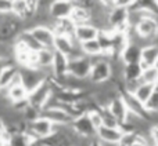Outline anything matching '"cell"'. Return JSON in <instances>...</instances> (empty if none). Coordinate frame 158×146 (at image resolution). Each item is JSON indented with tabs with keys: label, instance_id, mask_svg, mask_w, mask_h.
Returning a JSON list of instances; mask_svg holds the SVG:
<instances>
[{
	"label": "cell",
	"instance_id": "cell-1",
	"mask_svg": "<svg viewBox=\"0 0 158 146\" xmlns=\"http://www.w3.org/2000/svg\"><path fill=\"white\" fill-rule=\"evenodd\" d=\"M58 88H60V86H58L52 77L46 79V80L42 84H39L36 88H33L32 91L28 92V103L42 112V109L44 108L47 101L50 99V97H52Z\"/></svg>",
	"mask_w": 158,
	"mask_h": 146
},
{
	"label": "cell",
	"instance_id": "cell-2",
	"mask_svg": "<svg viewBox=\"0 0 158 146\" xmlns=\"http://www.w3.org/2000/svg\"><path fill=\"white\" fill-rule=\"evenodd\" d=\"M92 60V69H90L89 81L93 84H101L106 83L111 79V65L110 60L106 55H100Z\"/></svg>",
	"mask_w": 158,
	"mask_h": 146
},
{
	"label": "cell",
	"instance_id": "cell-3",
	"mask_svg": "<svg viewBox=\"0 0 158 146\" xmlns=\"http://www.w3.org/2000/svg\"><path fill=\"white\" fill-rule=\"evenodd\" d=\"M56 130V125L50 120L44 119L43 116H39L36 120L31 123H27L25 134L29 136L32 141H40L47 136H50Z\"/></svg>",
	"mask_w": 158,
	"mask_h": 146
},
{
	"label": "cell",
	"instance_id": "cell-4",
	"mask_svg": "<svg viewBox=\"0 0 158 146\" xmlns=\"http://www.w3.org/2000/svg\"><path fill=\"white\" fill-rule=\"evenodd\" d=\"M137 36L140 39L150 44L154 37L158 35V18L154 15H146L139 21V24L135 26Z\"/></svg>",
	"mask_w": 158,
	"mask_h": 146
},
{
	"label": "cell",
	"instance_id": "cell-5",
	"mask_svg": "<svg viewBox=\"0 0 158 146\" xmlns=\"http://www.w3.org/2000/svg\"><path fill=\"white\" fill-rule=\"evenodd\" d=\"M19 69V76H21V81L22 86L28 90V92L32 91L33 88L42 84L46 79H49L44 75L43 71L33 66H24V68H18Z\"/></svg>",
	"mask_w": 158,
	"mask_h": 146
},
{
	"label": "cell",
	"instance_id": "cell-6",
	"mask_svg": "<svg viewBox=\"0 0 158 146\" xmlns=\"http://www.w3.org/2000/svg\"><path fill=\"white\" fill-rule=\"evenodd\" d=\"M128 15H129V8L122 7V6H114L108 13L110 29L117 30V32H126V29L129 28Z\"/></svg>",
	"mask_w": 158,
	"mask_h": 146
},
{
	"label": "cell",
	"instance_id": "cell-7",
	"mask_svg": "<svg viewBox=\"0 0 158 146\" xmlns=\"http://www.w3.org/2000/svg\"><path fill=\"white\" fill-rule=\"evenodd\" d=\"M90 69H92V60L87 57H79L69 60L68 75L75 76L78 79H89Z\"/></svg>",
	"mask_w": 158,
	"mask_h": 146
},
{
	"label": "cell",
	"instance_id": "cell-8",
	"mask_svg": "<svg viewBox=\"0 0 158 146\" xmlns=\"http://www.w3.org/2000/svg\"><path fill=\"white\" fill-rule=\"evenodd\" d=\"M72 130L79 136H85V138H96V128L93 127L92 121H90L87 113H82L77 116L71 123Z\"/></svg>",
	"mask_w": 158,
	"mask_h": 146
},
{
	"label": "cell",
	"instance_id": "cell-9",
	"mask_svg": "<svg viewBox=\"0 0 158 146\" xmlns=\"http://www.w3.org/2000/svg\"><path fill=\"white\" fill-rule=\"evenodd\" d=\"M40 116L44 119L50 120L54 125H68L72 123L74 117L63 108H50V109H42Z\"/></svg>",
	"mask_w": 158,
	"mask_h": 146
},
{
	"label": "cell",
	"instance_id": "cell-10",
	"mask_svg": "<svg viewBox=\"0 0 158 146\" xmlns=\"http://www.w3.org/2000/svg\"><path fill=\"white\" fill-rule=\"evenodd\" d=\"M75 4L71 0H56L50 4L49 14L54 21H60V19H67L71 17V13L74 10Z\"/></svg>",
	"mask_w": 158,
	"mask_h": 146
},
{
	"label": "cell",
	"instance_id": "cell-11",
	"mask_svg": "<svg viewBox=\"0 0 158 146\" xmlns=\"http://www.w3.org/2000/svg\"><path fill=\"white\" fill-rule=\"evenodd\" d=\"M31 35L35 37V40L40 44L42 48H53L54 46L56 35L52 28L49 26H35L29 30Z\"/></svg>",
	"mask_w": 158,
	"mask_h": 146
},
{
	"label": "cell",
	"instance_id": "cell-12",
	"mask_svg": "<svg viewBox=\"0 0 158 146\" xmlns=\"http://www.w3.org/2000/svg\"><path fill=\"white\" fill-rule=\"evenodd\" d=\"M122 135H123L122 130L117 128V127H106V125H101V127L96 131V138H97L101 144H119Z\"/></svg>",
	"mask_w": 158,
	"mask_h": 146
},
{
	"label": "cell",
	"instance_id": "cell-13",
	"mask_svg": "<svg viewBox=\"0 0 158 146\" xmlns=\"http://www.w3.org/2000/svg\"><path fill=\"white\" fill-rule=\"evenodd\" d=\"M121 95H122L123 101H125V103H126V108H128V110L131 112V113L143 117V119L150 120V114H148V112H147V109H146L144 103H142L139 99H136L133 94L123 91V92H121Z\"/></svg>",
	"mask_w": 158,
	"mask_h": 146
},
{
	"label": "cell",
	"instance_id": "cell-14",
	"mask_svg": "<svg viewBox=\"0 0 158 146\" xmlns=\"http://www.w3.org/2000/svg\"><path fill=\"white\" fill-rule=\"evenodd\" d=\"M98 32L100 30L92 24H83V25H77L74 30V40L78 43H83V41L94 40L97 39Z\"/></svg>",
	"mask_w": 158,
	"mask_h": 146
},
{
	"label": "cell",
	"instance_id": "cell-15",
	"mask_svg": "<svg viewBox=\"0 0 158 146\" xmlns=\"http://www.w3.org/2000/svg\"><path fill=\"white\" fill-rule=\"evenodd\" d=\"M140 55H142V47L133 43H128L118 57L125 65H128V63H140Z\"/></svg>",
	"mask_w": 158,
	"mask_h": 146
},
{
	"label": "cell",
	"instance_id": "cell-16",
	"mask_svg": "<svg viewBox=\"0 0 158 146\" xmlns=\"http://www.w3.org/2000/svg\"><path fill=\"white\" fill-rule=\"evenodd\" d=\"M107 109L111 112V114L119 123L125 121L126 116H128V113H129L128 108H126V103H125V101H123V98H122V95H121V94L117 95V97H115L114 99L110 102V105L107 106Z\"/></svg>",
	"mask_w": 158,
	"mask_h": 146
},
{
	"label": "cell",
	"instance_id": "cell-17",
	"mask_svg": "<svg viewBox=\"0 0 158 146\" xmlns=\"http://www.w3.org/2000/svg\"><path fill=\"white\" fill-rule=\"evenodd\" d=\"M68 63L69 60L67 55L54 51V58H53V63H52L53 79H60L63 76H65L68 73Z\"/></svg>",
	"mask_w": 158,
	"mask_h": 146
},
{
	"label": "cell",
	"instance_id": "cell-18",
	"mask_svg": "<svg viewBox=\"0 0 158 146\" xmlns=\"http://www.w3.org/2000/svg\"><path fill=\"white\" fill-rule=\"evenodd\" d=\"M18 66L15 63H7L0 72V92H6L7 88L11 86L13 80L18 75Z\"/></svg>",
	"mask_w": 158,
	"mask_h": 146
},
{
	"label": "cell",
	"instance_id": "cell-19",
	"mask_svg": "<svg viewBox=\"0 0 158 146\" xmlns=\"http://www.w3.org/2000/svg\"><path fill=\"white\" fill-rule=\"evenodd\" d=\"M158 60V48L153 43L147 44V46L142 47V55H140V65L143 69L150 68V66L156 65Z\"/></svg>",
	"mask_w": 158,
	"mask_h": 146
},
{
	"label": "cell",
	"instance_id": "cell-20",
	"mask_svg": "<svg viewBox=\"0 0 158 146\" xmlns=\"http://www.w3.org/2000/svg\"><path fill=\"white\" fill-rule=\"evenodd\" d=\"M132 11H142L158 18V0H135L129 7Z\"/></svg>",
	"mask_w": 158,
	"mask_h": 146
},
{
	"label": "cell",
	"instance_id": "cell-21",
	"mask_svg": "<svg viewBox=\"0 0 158 146\" xmlns=\"http://www.w3.org/2000/svg\"><path fill=\"white\" fill-rule=\"evenodd\" d=\"M52 29L56 36H67V37H74L75 24L69 18L54 21L52 25Z\"/></svg>",
	"mask_w": 158,
	"mask_h": 146
},
{
	"label": "cell",
	"instance_id": "cell-22",
	"mask_svg": "<svg viewBox=\"0 0 158 146\" xmlns=\"http://www.w3.org/2000/svg\"><path fill=\"white\" fill-rule=\"evenodd\" d=\"M6 97H7V99L11 102V105H13V103L22 102V101H28V90L22 86V83L14 84L10 88H7Z\"/></svg>",
	"mask_w": 158,
	"mask_h": 146
},
{
	"label": "cell",
	"instance_id": "cell-23",
	"mask_svg": "<svg viewBox=\"0 0 158 146\" xmlns=\"http://www.w3.org/2000/svg\"><path fill=\"white\" fill-rule=\"evenodd\" d=\"M42 146H72V142L65 134L56 130L50 136L38 141Z\"/></svg>",
	"mask_w": 158,
	"mask_h": 146
},
{
	"label": "cell",
	"instance_id": "cell-24",
	"mask_svg": "<svg viewBox=\"0 0 158 146\" xmlns=\"http://www.w3.org/2000/svg\"><path fill=\"white\" fill-rule=\"evenodd\" d=\"M77 41L74 40V37H67V36H56L54 39V46H53V50L60 54H64L68 57L71 54L72 48H74V44Z\"/></svg>",
	"mask_w": 158,
	"mask_h": 146
},
{
	"label": "cell",
	"instance_id": "cell-25",
	"mask_svg": "<svg viewBox=\"0 0 158 146\" xmlns=\"http://www.w3.org/2000/svg\"><path fill=\"white\" fill-rule=\"evenodd\" d=\"M72 22L77 25H83V24H90V19H92V14H90V10L86 7H81V6H75L74 10L71 13V17H69Z\"/></svg>",
	"mask_w": 158,
	"mask_h": 146
},
{
	"label": "cell",
	"instance_id": "cell-26",
	"mask_svg": "<svg viewBox=\"0 0 158 146\" xmlns=\"http://www.w3.org/2000/svg\"><path fill=\"white\" fill-rule=\"evenodd\" d=\"M142 72H143V68L140 63H128V65H125L122 72V83L140 80Z\"/></svg>",
	"mask_w": 158,
	"mask_h": 146
},
{
	"label": "cell",
	"instance_id": "cell-27",
	"mask_svg": "<svg viewBox=\"0 0 158 146\" xmlns=\"http://www.w3.org/2000/svg\"><path fill=\"white\" fill-rule=\"evenodd\" d=\"M79 44H81L82 52H83L85 57L96 58V57L103 55V50H101V46L97 41V39H94V40H89V41H83V43H79Z\"/></svg>",
	"mask_w": 158,
	"mask_h": 146
},
{
	"label": "cell",
	"instance_id": "cell-28",
	"mask_svg": "<svg viewBox=\"0 0 158 146\" xmlns=\"http://www.w3.org/2000/svg\"><path fill=\"white\" fill-rule=\"evenodd\" d=\"M153 91H154V86H153V84L140 83L139 86H137V88L135 90L132 94H133L135 98H136V99H139L142 103H146L148 99H150Z\"/></svg>",
	"mask_w": 158,
	"mask_h": 146
},
{
	"label": "cell",
	"instance_id": "cell-29",
	"mask_svg": "<svg viewBox=\"0 0 158 146\" xmlns=\"http://www.w3.org/2000/svg\"><path fill=\"white\" fill-rule=\"evenodd\" d=\"M32 139L25 133H11L8 134V146H31Z\"/></svg>",
	"mask_w": 158,
	"mask_h": 146
},
{
	"label": "cell",
	"instance_id": "cell-30",
	"mask_svg": "<svg viewBox=\"0 0 158 146\" xmlns=\"http://www.w3.org/2000/svg\"><path fill=\"white\" fill-rule=\"evenodd\" d=\"M140 80H142V83H147V84L156 86L158 83V69L156 66H150V68L143 69Z\"/></svg>",
	"mask_w": 158,
	"mask_h": 146
},
{
	"label": "cell",
	"instance_id": "cell-31",
	"mask_svg": "<svg viewBox=\"0 0 158 146\" xmlns=\"http://www.w3.org/2000/svg\"><path fill=\"white\" fill-rule=\"evenodd\" d=\"M100 113H101V119H103V125H106V127H117V128H119L121 123L118 121L114 116H112L111 112H110L107 108H100Z\"/></svg>",
	"mask_w": 158,
	"mask_h": 146
},
{
	"label": "cell",
	"instance_id": "cell-32",
	"mask_svg": "<svg viewBox=\"0 0 158 146\" xmlns=\"http://www.w3.org/2000/svg\"><path fill=\"white\" fill-rule=\"evenodd\" d=\"M146 109H147L148 114H153V113H158V83L154 86V91L151 94L150 99L144 103Z\"/></svg>",
	"mask_w": 158,
	"mask_h": 146
},
{
	"label": "cell",
	"instance_id": "cell-33",
	"mask_svg": "<svg viewBox=\"0 0 158 146\" xmlns=\"http://www.w3.org/2000/svg\"><path fill=\"white\" fill-rule=\"evenodd\" d=\"M87 116H89L90 121H92L93 127L96 128V131L103 125V119H101V113H100V108H94L92 110L87 112Z\"/></svg>",
	"mask_w": 158,
	"mask_h": 146
},
{
	"label": "cell",
	"instance_id": "cell-34",
	"mask_svg": "<svg viewBox=\"0 0 158 146\" xmlns=\"http://www.w3.org/2000/svg\"><path fill=\"white\" fill-rule=\"evenodd\" d=\"M150 142L153 146H158V124H153L150 130Z\"/></svg>",
	"mask_w": 158,
	"mask_h": 146
},
{
	"label": "cell",
	"instance_id": "cell-35",
	"mask_svg": "<svg viewBox=\"0 0 158 146\" xmlns=\"http://www.w3.org/2000/svg\"><path fill=\"white\" fill-rule=\"evenodd\" d=\"M11 13V0H0V14L6 15V14Z\"/></svg>",
	"mask_w": 158,
	"mask_h": 146
},
{
	"label": "cell",
	"instance_id": "cell-36",
	"mask_svg": "<svg viewBox=\"0 0 158 146\" xmlns=\"http://www.w3.org/2000/svg\"><path fill=\"white\" fill-rule=\"evenodd\" d=\"M8 139V133H7V127L3 123V120L0 119V141H7Z\"/></svg>",
	"mask_w": 158,
	"mask_h": 146
},
{
	"label": "cell",
	"instance_id": "cell-37",
	"mask_svg": "<svg viewBox=\"0 0 158 146\" xmlns=\"http://www.w3.org/2000/svg\"><path fill=\"white\" fill-rule=\"evenodd\" d=\"M56 0H38V8H42V10H49L50 4Z\"/></svg>",
	"mask_w": 158,
	"mask_h": 146
},
{
	"label": "cell",
	"instance_id": "cell-38",
	"mask_svg": "<svg viewBox=\"0 0 158 146\" xmlns=\"http://www.w3.org/2000/svg\"><path fill=\"white\" fill-rule=\"evenodd\" d=\"M98 2H100L106 8H108V10H111V8L115 6V0H98Z\"/></svg>",
	"mask_w": 158,
	"mask_h": 146
},
{
	"label": "cell",
	"instance_id": "cell-39",
	"mask_svg": "<svg viewBox=\"0 0 158 146\" xmlns=\"http://www.w3.org/2000/svg\"><path fill=\"white\" fill-rule=\"evenodd\" d=\"M90 146H103V144H101V142L98 141L97 138H94V139L92 141V145H90Z\"/></svg>",
	"mask_w": 158,
	"mask_h": 146
},
{
	"label": "cell",
	"instance_id": "cell-40",
	"mask_svg": "<svg viewBox=\"0 0 158 146\" xmlns=\"http://www.w3.org/2000/svg\"><path fill=\"white\" fill-rule=\"evenodd\" d=\"M151 43H153V44H154V46H156V47H157V48H158V35L156 36V37H154V40H153V41H151Z\"/></svg>",
	"mask_w": 158,
	"mask_h": 146
},
{
	"label": "cell",
	"instance_id": "cell-41",
	"mask_svg": "<svg viewBox=\"0 0 158 146\" xmlns=\"http://www.w3.org/2000/svg\"><path fill=\"white\" fill-rule=\"evenodd\" d=\"M154 66H156V68L158 69V60H157V62H156V65H154Z\"/></svg>",
	"mask_w": 158,
	"mask_h": 146
}]
</instances>
